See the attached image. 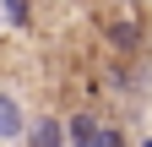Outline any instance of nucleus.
<instances>
[{"label":"nucleus","mask_w":152,"mask_h":147,"mask_svg":"<svg viewBox=\"0 0 152 147\" xmlns=\"http://www.w3.org/2000/svg\"><path fill=\"white\" fill-rule=\"evenodd\" d=\"M22 131H27V109H22V98L0 87V147H16V142H22Z\"/></svg>","instance_id":"nucleus-2"},{"label":"nucleus","mask_w":152,"mask_h":147,"mask_svg":"<svg viewBox=\"0 0 152 147\" xmlns=\"http://www.w3.org/2000/svg\"><path fill=\"white\" fill-rule=\"evenodd\" d=\"M136 147H152V136H141V142H136Z\"/></svg>","instance_id":"nucleus-7"},{"label":"nucleus","mask_w":152,"mask_h":147,"mask_svg":"<svg viewBox=\"0 0 152 147\" xmlns=\"http://www.w3.org/2000/svg\"><path fill=\"white\" fill-rule=\"evenodd\" d=\"M103 44L120 54V60H136V54L147 49V27H141V22H130V16H120V22H109V27H103Z\"/></svg>","instance_id":"nucleus-1"},{"label":"nucleus","mask_w":152,"mask_h":147,"mask_svg":"<svg viewBox=\"0 0 152 147\" xmlns=\"http://www.w3.org/2000/svg\"><path fill=\"white\" fill-rule=\"evenodd\" d=\"M22 147H65V120H60V115H38V120H27Z\"/></svg>","instance_id":"nucleus-3"},{"label":"nucleus","mask_w":152,"mask_h":147,"mask_svg":"<svg viewBox=\"0 0 152 147\" xmlns=\"http://www.w3.org/2000/svg\"><path fill=\"white\" fill-rule=\"evenodd\" d=\"M98 109H76V115L65 120V147H92V136H98Z\"/></svg>","instance_id":"nucleus-4"},{"label":"nucleus","mask_w":152,"mask_h":147,"mask_svg":"<svg viewBox=\"0 0 152 147\" xmlns=\"http://www.w3.org/2000/svg\"><path fill=\"white\" fill-rule=\"evenodd\" d=\"M92 147H130V136H125V125L98 120V136H92Z\"/></svg>","instance_id":"nucleus-6"},{"label":"nucleus","mask_w":152,"mask_h":147,"mask_svg":"<svg viewBox=\"0 0 152 147\" xmlns=\"http://www.w3.org/2000/svg\"><path fill=\"white\" fill-rule=\"evenodd\" d=\"M0 11H6V22L16 33H33V6H27V0H0Z\"/></svg>","instance_id":"nucleus-5"}]
</instances>
